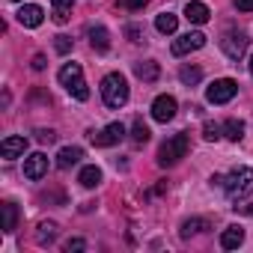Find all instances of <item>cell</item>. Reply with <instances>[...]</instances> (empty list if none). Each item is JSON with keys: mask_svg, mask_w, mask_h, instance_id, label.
Listing matches in <instances>:
<instances>
[{"mask_svg": "<svg viewBox=\"0 0 253 253\" xmlns=\"http://www.w3.org/2000/svg\"><path fill=\"white\" fill-rule=\"evenodd\" d=\"M33 69H36V72L45 69V54H36V57H33Z\"/></svg>", "mask_w": 253, "mask_h": 253, "instance_id": "cell-34", "label": "cell"}, {"mask_svg": "<svg viewBox=\"0 0 253 253\" xmlns=\"http://www.w3.org/2000/svg\"><path fill=\"white\" fill-rule=\"evenodd\" d=\"M54 21L57 24H66L69 21V9H54Z\"/></svg>", "mask_w": 253, "mask_h": 253, "instance_id": "cell-32", "label": "cell"}, {"mask_svg": "<svg viewBox=\"0 0 253 253\" xmlns=\"http://www.w3.org/2000/svg\"><path fill=\"white\" fill-rule=\"evenodd\" d=\"M209 15H211V12H209V6H206V3H200V0H191V3L185 6V18H188L191 24H206V21H209Z\"/></svg>", "mask_w": 253, "mask_h": 253, "instance_id": "cell-14", "label": "cell"}, {"mask_svg": "<svg viewBox=\"0 0 253 253\" xmlns=\"http://www.w3.org/2000/svg\"><path fill=\"white\" fill-rule=\"evenodd\" d=\"M235 9L238 12H253V0H235Z\"/></svg>", "mask_w": 253, "mask_h": 253, "instance_id": "cell-31", "label": "cell"}, {"mask_svg": "<svg viewBox=\"0 0 253 253\" xmlns=\"http://www.w3.org/2000/svg\"><path fill=\"white\" fill-rule=\"evenodd\" d=\"M3 232H15V223H18V209L15 203H3Z\"/></svg>", "mask_w": 253, "mask_h": 253, "instance_id": "cell-23", "label": "cell"}, {"mask_svg": "<svg viewBox=\"0 0 253 253\" xmlns=\"http://www.w3.org/2000/svg\"><path fill=\"white\" fill-rule=\"evenodd\" d=\"M250 75H253V57H250Z\"/></svg>", "mask_w": 253, "mask_h": 253, "instance_id": "cell-36", "label": "cell"}, {"mask_svg": "<svg viewBox=\"0 0 253 253\" xmlns=\"http://www.w3.org/2000/svg\"><path fill=\"white\" fill-rule=\"evenodd\" d=\"M36 137H39V143H54V140H57V134H54L51 128H48V131H45V128H42V131H36Z\"/></svg>", "mask_w": 253, "mask_h": 253, "instance_id": "cell-30", "label": "cell"}, {"mask_svg": "<svg viewBox=\"0 0 253 253\" xmlns=\"http://www.w3.org/2000/svg\"><path fill=\"white\" fill-rule=\"evenodd\" d=\"M125 36H128L131 42H137V45L146 39V33H143V27H140V24H128V27H125Z\"/></svg>", "mask_w": 253, "mask_h": 253, "instance_id": "cell-27", "label": "cell"}, {"mask_svg": "<svg viewBox=\"0 0 253 253\" xmlns=\"http://www.w3.org/2000/svg\"><path fill=\"white\" fill-rule=\"evenodd\" d=\"M42 21H45V9H42V6L24 3V6L18 9V24H21V27H39Z\"/></svg>", "mask_w": 253, "mask_h": 253, "instance_id": "cell-11", "label": "cell"}, {"mask_svg": "<svg viewBox=\"0 0 253 253\" xmlns=\"http://www.w3.org/2000/svg\"><path fill=\"white\" fill-rule=\"evenodd\" d=\"M176 98L173 95H158L155 101H152V119L155 122H170L173 116H176Z\"/></svg>", "mask_w": 253, "mask_h": 253, "instance_id": "cell-9", "label": "cell"}, {"mask_svg": "<svg viewBox=\"0 0 253 253\" xmlns=\"http://www.w3.org/2000/svg\"><path fill=\"white\" fill-rule=\"evenodd\" d=\"M63 250H66V253H81V250H86V241H84V238H69Z\"/></svg>", "mask_w": 253, "mask_h": 253, "instance_id": "cell-28", "label": "cell"}, {"mask_svg": "<svg viewBox=\"0 0 253 253\" xmlns=\"http://www.w3.org/2000/svg\"><path fill=\"white\" fill-rule=\"evenodd\" d=\"M244 244V229L241 226H226L223 232H220V247L223 250H235V247H241Z\"/></svg>", "mask_w": 253, "mask_h": 253, "instance_id": "cell-13", "label": "cell"}, {"mask_svg": "<svg viewBox=\"0 0 253 253\" xmlns=\"http://www.w3.org/2000/svg\"><path fill=\"white\" fill-rule=\"evenodd\" d=\"M203 45H206V33L191 30V33H185V36H179V39L173 42V54H176V57H185V54H191V51H200Z\"/></svg>", "mask_w": 253, "mask_h": 253, "instance_id": "cell-7", "label": "cell"}, {"mask_svg": "<svg viewBox=\"0 0 253 253\" xmlns=\"http://www.w3.org/2000/svg\"><path fill=\"white\" fill-rule=\"evenodd\" d=\"M146 3H149V0H128V6H131V9H143Z\"/></svg>", "mask_w": 253, "mask_h": 253, "instance_id": "cell-35", "label": "cell"}, {"mask_svg": "<svg viewBox=\"0 0 253 253\" xmlns=\"http://www.w3.org/2000/svg\"><path fill=\"white\" fill-rule=\"evenodd\" d=\"M78 182H81V185H84V188H95V185H98V182H101V170H98V167H92V164H89V167H84V170H81V173H78Z\"/></svg>", "mask_w": 253, "mask_h": 253, "instance_id": "cell-21", "label": "cell"}, {"mask_svg": "<svg viewBox=\"0 0 253 253\" xmlns=\"http://www.w3.org/2000/svg\"><path fill=\"white\" fill-rule=\"evenodd\" d=\"M27 137H18V134H9V137H3V143H0V155L3 158H21L24 152H27Z\"/></svg>", "mask_w": 253, "mask_h": 253, "instance_id": "cell-10", "label": "cell"}, {"mask_svg": "<svg viewBox=\"0 0 253 253\" xmlns=\"http://www.w3.org/2000/svg\"><path fill=\"white\" fill-rule=\"evenodd\" d=\"M235 92H238V84H235L232 78H220V81H214V84L206 89V98H209L211 104H226V101L235 98Z\"/></svg>", "mask_w": 253, "mask_h": 253, "instance_id": "cell-5", "label": "cell"}, {"mask_svg": "<svg viewBox=\"0 0 253 253\" xmlns=\"http://www.w3.org/2000/svg\"><path fill=\"white\" fill-rule=\"evenodd\" d=\"M179 81H182L185 86H194V84L203 81V69H200V66H182V69H179Z\"/></svg>", "mask_w": 253, "mask_h": 253, "instance_id": "cell-20", "label": "cell"}, {"mask_svg": "<svg viewBox=\"0 0 253 253\" xmlns=\"http://www.w3.org/2000/svg\"><path fill=\"white\" fill-rule=\"evenodd\" d=\"M203 137H206V140H220V137H223V125L206 122V125H203Z\"/></svg>", "mask_w": 253, "mask_h": 253, "instance_id": "cell-26", "label": "cell"}, {"mask_svg": "<svg viewBox=\"0 0 253 253\" xmlns=\"http://www.w3.org/2000/svg\"><path fill=\"white\" fill-rule=\"evenodd\" d=\"M134 75H137L140 81L152 84V81H158V75H161V66H158L155 60H143V63H134Z\"/></svg>", "mask_w": 253, "mask_h": 253, "instance_id": "cell-15", "label": "cell"}, {"mask_svg": "<svg viewBox=\"0 0 253 253\" xmlns=\"http://www.w3.org/2000/svg\"><path fill=\"white\" fill-rule=\"evenodd\" d=\"M131 140H134L137 146H143V143L149 140V128H146L143 119H134V125H131Z\"/></svg>", "mask_w": 253, "mask_h": 253, "instance_id": "cell-25", "label": "cell"}, {"mask_svg": "<svg viewBox=\"0 0 253 253\" xmlns=\"http://www.w3.org/2000/svg\"><path fill=\"white\" fill-rule=\"evenodd\" d=\"M72 3H75V0H51L54 9H72Z\"/></svg>", "mask_w": 253, "mask_h": 253, "instance_id": "cell-33", "label": "cell"}, {"mask_svg": "<svg viewBox=\"0 0 253 253\" xmlns=\"http://www.w3.org/2000/svg\"><path fill=\"white\" fill-rule=\"evenodd\" d=\"M223 137L238 143V140L244 137V122H238V119H226V122H223Z\"/></svg>", "mask_w": 253, "mask_h": 253, "instance_id": "cell-22", "label": "cell"}, {"mask_svg": "<svg viewBox=\"0 0 253 253\" xmlns=\"http://www.w3.org/2000/svg\"><path fill=\"white\" fill-rule=\"evenodd\" d=\"M81 158H84V149H81V146H66V149H60V155H57V167L69 170V167H75Z\"/></svg>", "mask_w": 253, "mask_h": 253, "instance_id": "cell-16", "label": "cell"}, {"mask_svg": "<svg viewBox=\"0 0 253 253\" xmlns=\"http://www.w3.org/2000/svg\"><path fill=\"white\" fill-rule=\"evenodd\" d=\"M89 45L98 51V54H104L107 48H110V36H107V30L101 27V24H95V27H89Z\"/></svg>", "mask_w": 253, "mask_h": 253, "instance_id": "cell-17", "label": "cell"}, {"mask_svg": "<svg viewBox=\"0 0 253 253\" xmlns=\"http://www.w3.org/2000/svg\"><path fill=\"white\" fill-rule=\"evenodd\" d=\"M54 238H57V223H54V220H42V223H39V232H36V244L45 247V244H51Z\"/></svg>", "mask_w": 253, "mask_h": 253, "instance_id": "cell-19", "label": "cell"}, {"mask_svg": "<svg viewBox=\"0 0 253 253\" xmlns=\"http://www.w3.org/2000/svg\"><path fill=\"white\" fill-rule=\"evenodd\" d=\"M101 98L107 107H122L128 101V81H125L119 72H110L101 78Z\"/></svg>", "mask_w": 253, "mask_h": 253, "instance_id": "cell-1", "label": "cell"}, {"mask_svg": "<svg viewBox=\"0 0 253 253\" xmlns=\"http://www.w3.org/2000/svg\"><path fill=\"white\" fill-rule=\"evenodd\" d=\"M176 27H179V18H176L173 12H161V15L155 18V30H158V33H164V36L176 33Z\"/></svg>", "mask_w": 253, "mask_h": 253, "instance_id": "cell-18", "label": "cell"}, {"mask_svg": "<svg viewBox=\"0 0 253 253\" xmlns=\"http://www.w3.org/2000/svg\"><path fill=\"white\" fill-rule=\"evenodd\" d=\"M203 229H209V220H203V217H191V220L182 223V238H191V235H197V232H203Z\"/></svg>", "mask_w": 253, "mask_h": 253, "instance_id": "cell-24", "label": "cell"}, {"mask_svg": "<svg viewBox=\"0 0 253 253\" xmlns=\"http://www.w3.org/2000/svg\"><path fill=\"white\" fill-rule=\"evenodd\" d=\"M247 45H250V39H247L244 30H226V33L220 36V48H223V54H226L229 60H235V63L247 54Z\"/></svg>", "mask_w": 253, "mask_h": 253, "instance_id": "cell-4", "label": "cell"}, {"mask_svg": "<svg viewBox=\"0 0 253 253\" xmlns=\"http://www.w3.org/2000/svg\"><path fill=\"white\" fill-rule=\"evenodd\" d=\"M57 78H60V84L69 89V86H75L78 81H84V69H81V63H66V66L57 72Z\"/></svg>", "mask_w": 253, "mask_h": 253, "instance_id": "cell-12", "label": "cell"}, {"mask_svg": "<svg viewBox=\"0 0 253 253\" xmlns=\"http://www.w3.org/2000/svg\"><path fill=\"white\" fill-rule=\"evenodd\" d=\"M185 155H188V134H173V137H167V140L161 143V149H158V164H161V167H173V164H179Z\"/></svg>", "mask_w": 253, "mask_h": 253, "instance_id": "cell-3", "label": "cell"}, {"mask_svg": "<svg viewBox=\"0 0 253 253\" xmlns=\"http://www.w3.org/2000/svg\"><path fill=\"white\" fill-rule=\"evenodd\" d=\"M54 48H57L60 54H69V51H72V39H69V36H54Z\"/></svg>", "mask_w": 253, "mask_h": 253, "instance_id": "cell-29", "label": "cell"}, {"mask_svg": "<svg viewBox=\"0 0 253 253\" xmlns=\"http://www.w3.org/2000/svg\"><path fill=\"white\" fill-rule=\"evenodd\" d=\"M89 137H92L95 146H113V143H119L125 137V125L122 122H110L101 131H89Z\"/></svg>", "mask_w": 253, "mask_h": 253, "instance_id": "cell-6", "label": "cell"}, {"mask_svg": "<svg viewBox=\"0 0 253 253\" xmlns=\"http://www.w3.org/2000/svg\"><path fill=\"white\" fill-rule=\"evenodd\" d=\"M24 176H27L30 182L45 179V176H48V155H42V152L27 155V158H24Z\"/></svg>", "mask_w": 253, "mask_h": 253, "instance_id": "cell-8", "label": "cell"}, {"mask_svg": "<svg viewBox=\"0 0 253 253\" xmlns=\"http://www.w3.org/2000/svg\"><path fill=\"white\" fill-rule=\"evenodd\" d=\"M223 191H226V197L229 200H244V197H250L253 194V170L250 167H235L226 179H223Z\"/></svg>", "mask_w": 253, "mask_h": 253, "instance_id": "cell-2", "label": "cell"}]
</instances>
